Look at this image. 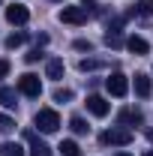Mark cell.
<instances>
[{
	"instance_id": "1",
	"label": "cell",
	"mask_w": 153,
	"mask_h": 156,
	"mask_svg": "<svg viewBox=\"0 0 153 156\" xmlns=\"http://www.w3.org/2000/svg\"><path fill=\"white\" fill-rule=\"evenodd\" d=\"M132 129H105L99 141L105 144V147H126V144H132Z\"/></svg>"
},
{
	"instance_id": "2",
	"label": "cell",
	"mask_w": 153,
	"mask_h": 156,
	"mask_svg": "<svg viewBox=\"0 0 153 156\" xmlns=\"http://www.w3.org/2000/svg\"><path fill=\"white\" fill-rule=\"evenodd\" d=\"M33 123H36L42 132H57L60 129V114L54 108H39L36 117H33Z\"/></svg>"
},
{
	"instance_id": "3",
	"label": "cell",
	"mask_w": 153,
	"mask_h": 156,
	"mask_svg": "<svg viewBox=\"0 0 153 156\" xmlns=\"http://www.w3.org/2000/svg\"><path fill=\"white\" fill-rule=\"evenodd\" d=\"M18 93H24V96H39L42 93V81H39V75H33V72H24V75L18 78Z\"/></svg>"
},
{
	"instance_id": "4",
	"label": "cell",
	"mask_w": 153,
	"mask_h": 156,
	"mask_svg": "<svg viewBox=\"0 0 153 156\" xmlns=\"http://www.w3.org/2000/svg\"><path fill=\"white\" fill-rule=\"evenodd\" d=\"M87 18H90V12L84 6H63L60 9V21L63 24H84Z\"/></svg>"
},
{
	"instance_id": "5",
	"label": "cell",
	"mask_w": 153,
	"mask_h": 156,
	"mask_svg": "<svg viewBox=\"0 0 153 156\" xmlns=\"http://www.w3.org/2000/svg\"><path fill=\"white\" fill-rule=\"evenodd\" d=\"M105 90H108L111 96H126V93H129V78L120 75V72H114V75L105 81Z\"/></svg>"
},
{
	"instance_id": "6",
	"label": "cell",
	"mask_w": 153,
	"mask_h": 156,
	"mask_svg": "<svg viewBox=\"0 0 153 156\" xmlns=\"http://www.w3.org/2000/svg\"><path fill=\"white\" fill-rule=\"evenodd\" d=\"M27 18H30L27 6H18V3L6 6V21H9V24H27Z\"/></svg>"
},
{
	"instance_id": "7",
	"label": "cell",
	"mask_w": 153,
	"mask_h": 156,
	"mask_svg": "<svg viewBox=\"0 0 153 156\" xmlns=\"http://www.w3.org/2000/svg\"><path fill=\"white\" fill-rule=\"evenodd\" d=\"M24 138L30 141V156H51V147L42 138H36V132H24Z\"/></svg>"
},
{
	"instance_id": "8",
	"label": "cell",
	"mask_w": 153,
	"mask_h": 156,
	"mask_svg": "<svg viewBox=\"0 0 153 156\" xmlns=\"http://www.w3.org/2000/svg\"><path fill=\"white\" fill-rule=\"evenodd\" d=\"M87 111L96 114V117H105L108 111H111V105H108L102 96H87Z\"/></svg>"
},
{
	"instance_id": "9",
	"label": "cell",
	"mask_w": 153,
	"mask_h": 156,
	"mask_svg": "<svg viewBox=\"0 0 153 156\" xmlns=\"http://www.w3.org/2000/svg\"><path fill=\"white\" fill-rule=\"evenodd\" d=\"M138 123H141V111H135V108H123V111H120V126H123V129L138 126Z\"/></svg>"
},
{
	"instance_id": "10",
	"label": "cell",
	"mask_w": 153,
	"mask_h": 156,
	"mask_svg": "<svg viewBox=\"0 0 153 156\" xmlns=\"http://www.w3.org/2000/svg\"><path fill=\"white\" fill-rule=\"evenodd\" d=\"M126 48H129L132 54H147V51H150V45H147L144 36H129L126 39Z\"/></svg>"
},
{
	"instance_id": "11",
	"label": "cell",
	"mask_w": 153,
	"mask_h": 156,
	"mask_svg": "<svg viewBox=\"0 0 153 156\" xmlns=\"http://www.w3.org/2000/svg\"><path fill=\"white\" fill-rule=\"evenodd\" d=\"M45 72H48V78L57 81V78H63L66 66H63V60H60V57H51V60H48V66H45Z\"/></svg>"
},
{
	"instance_id": "12",
	"label": "cell",
	"mask_w": 153,
	"mask_h": 156,
	"mask_svg": "<svg viewBox=\"0 0 153 156\" xmlns=\"http://www.w3.org/2000/svg\"><path fill=\"white\" fill-rule=\"evenodd\" d=\"M0 105L3 108H15L18 105V93L12 87H0Z\"/></svg>"
},
{
	"instance_id": "13",
	"label": "cell",
	"mask_w": 153,
	"mask_h": 156,
	"mask_svg": "<svg viewBox=\"0 0 153 156\" xmlns=\"http://www.w3.org/2000/svg\"><path fill=\"white\" fill-rule=\"evenodd\" d=\"M150 90H153L150 78H147V75H135V93H138V96L147 99V96H150Z\"/></svg>"
},
{
	"instance_id": "14",
	"label": "cell",
	"mask_w": 153,
	"mask_h": 156,
	"mask_svg": "<svg viewBox=\"0 0 153 156\" xmlns=\"http://www.w3.org/2000/svg\"><path fill=\"white\" fill-rule=\"evenodd\" d=\"M0 153H3V156H21L24 147H21L18 141H3V144H0Z\"/></svg>"
},
{
	"instance_id": "15",
	"label": "cell",
	"mask_w": 153,
	"mask_h": 156,
	"mask_svg": "<svg viewBox=\"0 0 153 156\" xmlns=\"http://www.w3.org/2000/svg\"><path fill=\"white\" fill-rule=\"evenodd\" d=\"M69 129H72L75 135H87V132H90V126L84 123V117H72V120H69Z\"/></svg>"
},
{
	"instance_id": "16",
	"label": "cell",
	"mask_w": 153,
	"mask_h": 156,
	"mask_svg": "<svg viewBox=\"0 0 153 156\" xmlns=\"http://www.w3.org/2000/svg\"><path fill=\"white\" fill-rule=\"evenodd\" d=\"M63 156H81V147H78L75 141H60V147H57Z\"/></svg>"
},
{
	"instance_id": "17",
	"label": "cell",
	"mask_w": 153,
	"mask_h": 156,
	"mask_svg": "<svg viewBox=\"0 0 153 156\" xmlns=\"http://www.w3.org/2000/svg\"><path fill=\"white\" fill-rule=\"evenodd\" d=\"M138 12V15H153V0H141V3H135V9H132V15Z\"/></svg>"
},
{
	"instance_id": "18",
	"label": "cell",
	"mask_w": 153,
	"mask_h": 156,
	"mask_svg": "<svg viewBox=\"0 0 153 156\" xmlns=\"http://www.w3.org/2000/svg\"><path fill=\"white\" fill-rule=\"evenodd\" d=\"M105 45H108V48H120V45H123L120 33H111V30H105Z\"/></svg>"
},
{
	"instance_id": "19",
	"label": "cell",
	"mask_w": 153,
	"mask_h": 156,
	"mask_svg": "<svg viewBox=\"0 0 153 156\" xmlns=\"http://www.w3.org/2000/svg\"><path fill=\"white\" fill-rule=\"evenodd\" d=\"M24 39H27V33H9V39H6V48H18Z\"/></svg>"
},
{
	"instance_id": "20",
	"label": "cell",
	"mask_w": 153,
	"mask_h": 156,
	"mask_svg": "<svg viewBox=\"0 0 153 156\" xmlns=\"http://www.w3.org/2000/svg\"><path fill=\"white\" fill-rule=\"evenodd\" d=\"M72 99V90L69 87H60V90H54V102H69Z\"/></svg>"
},
{
	"instance_id": "21",
	"label": "cell",
	"mask_w": 153,
	"mask_h": 156,
	"mask_svg": "<svg viewBox=\"0 0 153 156\" xmlns=\"http://www.w3.org/2000/svg\"><path fill=\"white\" fill-rule=\"evenodd\" d=\"M12 129H15V120L6 117V114H0V132H12Z\"/></svg>"
},
{
	"instance_id": "22",
	"label": "cell",
	"mask_w": 153,
	"mask_h": 156,
	"mask_svg": "<svg viewBox=\"0 0 153 156\" xmlns=\"http://www.w3.org/2000/svg\"><path fill=\"white\" fill-rule=\"evenodd\" d=\"M75 48H78V51H93V42H87V39H75Z\"/></svg>"
},
{
	"instance_id": "23",
	"label": "cell",
	"mask_w": 153,
	"mask_h": 156,
	"mask_svg": "<svg viewBox=\"0 0 153 156\" xmlns=\"http://www.w3.org/2000/svg\"><path fill=\"white\" fill-rule=\"evenodd\" d=\"M96 66H99V60H81V63H78V69H81V72H87V69H96Z\"/></svg>"
},
{
	"instance_id": "24",
	"label": "cell",
	"mask_w": 153,
	"mask_h": 156,
	"mask_svg": "<svg viewBox=\"0 0 153 156\" xmlns=\"http://www.w3.org/2000/svg\"><path fill=\"white\" fill-rule=\"evenodd\" d=\"M39 57H42V54H39V48H33V51H30V54H27V63H36Z\"/></svg>"
},
{
	"instance_id": "25",
	"label": "cell",
	"mask_w": 153,
	"mask_h": 156,
	"mask_svg": "<svg viewBox=\"0 0 153 156\" xmlns=\"http://www.w3.org/2000/svg\"><path fill=\"white\" fill-rule=\"evenodd\" d=\"M6 72H9V60H0V78L6 75Z\"/></svg>"
},
{
	"instance_id": "26",
	"label": "cell",
	"mask_w": 153,
	"mask_h": 156,
	"mask_svg": "<svg viewBox=\"0 0 153 156\" xmlns=\"http://www.w3.org/2000/svg\"><path fill=\"white\" fill-rule=\"evenodd\" d=\"M147 138H150V141H153V129H150V132H147Z\"/></svg>"
},
{
	"instance_id": "27",
	"label": "cell",
	"mask_w": 153,
	"mask_h": 156,
	"mask_svg": "<svg viewBox=\"0 0 153 156\" xmlns=\"http://www.w3.org/2000/svg\"><path fill=\"white\" fill-rule=\"evenodd\" d=\"M144 156H153V150H147V153H144Z\"/></svg>"
},
{
	"instance_id": "28",
	"label": "cell",
	"mask_w": 153,
	"mask_h": 156,
	"mask_svg": "<svg viewBox=\"0 0 153 156\" xmlns=\"http://www.w3.org/2000/svg\"><path fill=\"white\" fill-rule=\"evenodd\" d=\"M117 156H132V153H117Z\"/></svg>"
},
{
	"instance_id": "29",
	"label": "cell",
	"mask_w": 153,
	"mask_h": 156,
	"mask_svg": "<svg viewBox=\"0 0 153 156\" xmlns=\"http://www.w3.org/2000/svg\"><path fill=\"white\" fill-rule=\"evenodd\" d=\"M54 3H57V0H54Z\"/></svg>"
}]
</instances>
